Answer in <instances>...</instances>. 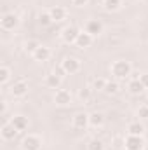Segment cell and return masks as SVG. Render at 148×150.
<instances>
[{
	"label": "cell",
	"mask_w": 148,
	"mask_h": 150,
	"mask_svg": "<svg viewBox=\"0 0 148 150\" xmlns=\"http://www.w3.org/2000/svg\"><path fill=\"white\" fill-rule=\"evenodd\" d=\"M131 72H132V67L125 59H117L111 65V74H113V77H117V79H125V77L131 75Z\"/></svg>",
	"instance_id": "obj_1"
},
{
	"label": "cell",
	"mask_w": 148,
	"mask_h": 150,
	"mask_svg": "<svg viewBox=\"0 0 148 150\" xmlns=\"http://www.w3.org/2000/svg\"><path fill=\"white\" fill-rule=\"evenodd\" d=\"M124 147H125V150H143V149H145L143 136L127 134V138L124 140Z\"/></svg>",
	"instance_id": "obj_2"
},
{
	"label": "cell",
	"mask_w": 148,
	"mask_h": 150,
	"mask_svg": "<svg viewBox=\"0 0 148 150\" xmlns=\"http://www.w3.org/2000/svg\"><path fill=\"white\" fill-rule=\"evenodd\" d=\"M0 25H2V28L7 30V32H9V30H14V28L19 25V18H18V14H14V12H7V14L2 16Z\"/></svg>",
	"instance_id": "obj_3"
},
{
	"label": "cell",
	"mask_w": 148,
	"mask_h": 150,
	"mask_svg": "<svg viewBox=\"0 0 148 150\" xmlns=\"http://www.w3.org/2000/svg\"><path fill=\"white\" fill-rule=\"evenodd\" d=\"M61 67L65 68V72L68 75H73L80 70V59H77L73 56H68V58H65L61 61Z\"/></svg>",
	"instance_id": "obj_4"
},
{
	"label": "cell",
	"mask_w": 148,
	"mask_h": 150,
	"mask_svg": "<svg viewBox=\"0 0 148 150\" xmlns=\"http://www.w3.org/2000/svg\"><path fill=\"white\" fill-rule=\"evenodd\" d=\"M42 147V138L37 134H28L23 140V149L25 150H40Z\"/></svg>",
	"instance_id": "obj_5"
},
{
	"label": "cell",
	"mask_w": 148,
	"mask_h": 150,
	"mask_svg": "<svg viewBox=\"0 0 148 150\" xmlns=\"http://www.w3.org/2000/svg\"><path fill=\"white\" fill-rule=\"evenodd\" d=\"M85 32L92 37H98V35L103 33V23L99 19H89L85 23Z\"/></svg>",
	"instance_id": "obj_6"
},
{
	"label": "cell",
	"mask_w": 148,
	"mask_h": 150,
	"mask_svg": "<svg viewBox=\"0 0 148 150\" xmlns=\"http://www.w3.org/2000/svg\"><path fill=\"white\" fill-rule=\"evenodd\" d=\"M26 93H28V82L23 80V79L18 80V82H14L12 87H11V94H12L14 98H23Z\"/></svg>",
	"instance_id": "obj_7"
},
{
	"label": "cell",
	"mask_w": 148,
	"mask_h": 150,
	"mask_svg": "<svg viewBox=\"0 0 148 150\" xmlns=\"http://www.w3.org/2000/svg\"><path fill=\"white\" fill-rule=\"evenodd\" d=\"M78 33H80V32H78L75 26H66V28L63 30V33H61V38H63L65 44H75Z\"/></svg>",
	"instance_id": "obj_8"
},
{
	"label": "cell",
	"mask_w": 148,
	"mask_h": 150,
	"mask_svg": "<svg viewBox=\"0 0 148 150\" xmlns=\"http://www.w3.org/2000/svg\"><path fill=\"white\" fill-rule=\"evenodd\" d=\"M0 133H2V138L9 142V140H14V138H16V134H18L19 131H18V129H16V127H14L11 122H5V124L2 126Z\"/></svg>",
	"instance_id": "obj_9"
},
{
	"label": "cell",
	"mask_w": 148,
	"mask_h": 150,
	"mask_svg": "<svg viewBox=\"0 0 148 150\" xmlns=\"http://www.w3.org/2000/svg\"><path fill=\"white\" fill-rule=\"evenodd\" d=\"M89 126V115L85 112H78L73 117V127L75 129H85Z\"/></svg>",
	"instance_id": "obj_10"
},
{
	"label": "cell",
	"mask_w": 148,
	"mask_h": 150,
	"mask_svg": "<svg viewBox=\"0 0 148 150\" xmlns=\"http://www.w3.org/2000/svg\"><path fill=\"white\" fill-rule=\"evenodd\" d=\"M54 101H56L58 105H68V103L72 101L70 91H66V89H58L56 94H54Z\"/></svg>",
	"instance_id": "obj_11"
},
{
	"label": "cell",
	"mask_w": 148,
	"mask_h": 150,
	"mask_svg": "<svg viewBox=\"0 0 148 150\" xmlns=\"http://www.w3.org/2000/svg\"><path fill=\"white\" fill-rule=\"evenodd\" d=\"M49 14H51L52 21L59 23V21H63V19L66 18V9H65V7H61V5H56V7L49 9Z\"/></svg>",
	"instance_id": "obj_12"
},
{
	"label": "cell",
	"mask_w": 148,
	"mask_h": 150,
	"mask_svg": "<svg viewBox=\"0 0 148 150\" xmlns=\"http://www.w3.org/2000/svg\"><path fill=\"white\" fill-rule=\"evenodd\" d=\"M11 124L21 133V131H25V129L28 127V119H26L25 115H14V117L11 119Z\"/></svg>",
	"instance_id": "obj_13"
},
{
	"label": "cell",
	"mask_w": 148,
	"mask_h": 150,
	"mask_svg": "<svg viewBox=\"0 0 148 150\" xmlns=\"http://www.w3.org/2000/svg\"><path fill=\"white\" fill-rule=\"evenodd\" d=\"M32 56H33V59H35V61H47V59L51 58V49H49V47H45V45H40V47H38Z\"/></svg>",
	"instance_id": "obj_14"
},
{
	"label": "cell",
	"mask_w": 148,
	"mask_h": 150,
	"mask_svg": "<svg viewBox=\"0 0 148 150\" xmlns=\"http://www.w3.org/2000/svg\"><path fill=\"white\" fill-rule=\"evenodd\" d=\"M92 35H89L87 32H82V33H78V37H77V47H80V49H84V47H89L91 44H92Z\"/></svg>",
	"instance_id": "obj_15"
},
{
	"label": "cell",
	"mask_w": 148,
	"mask_h": 150,
	"mask_svg": "<svg viewBox=\"0 0 148 150\" xmlns=\"http://www.w3.org/2000/svg\"><path fill=\"white\" fill-rule=\"evenodd\" d=\"M89 124H91L92 127H101V126L105 124V115L101 112H92L89 115Z\"/></svg>",
	"instance_id": "obj_16"
},
{
	"label": "cell",
	"mask_w": 148,
	"mask_h": 150,
	"mask_svg": "<svg viewBox=\"0 0 148 150\" xmlns=\"http://www.w3.org/2000/svg\"><path fill=\"white\" fill-rule=\"evenodd\" d=\"M61 77L59 75H56V74H49L47 77H45V86L47 87H51V89H58L59 86H61Z\"/></svg>",
	"instance_id": "obj_17"
},
{
	"label": "cell",
	"mask_w": 148,
	"mask_h": 150,
	"mask_svg": "<svg viewBox=\"0 0 148 150\" xmlns=\"http://www.w3.org/2000/svg\"><path fill=\"white\" fill-rule=\"evenodd\" d=\"M127 133H129V134H134V136H143L145 126H143L141 122H131V124L127 126Z\"/></svg>",
	"instance_id": "obj_18"
},
{
	"label": "cell",
	"mask_w": 148,
	"mask_h": 150,
	"mask_svg": "<svg viewBox=\"0 0 148 150\" xmlns=\"http://www.w3.org/2000/svg\"><path fill=\"white\" fill-rule=\"evenodd\" d=\"M127 89L131 91V94H140V93H143V89H145V86H143V82H141L140 79H132V80L129 82V86H127Z\"/></svg>",
	"instance_id": "obj_19"
},
{
	"label": "cell",
	"mask_w": 148,
	"mask_h": 150,
	"mask_svg": "<svg viewBox=\"0 0 148 150\" xmlns=\"http://www.w3.org/2000/svg\"><path fill=\"white\" fill-rule=\"evenodd\" d=\"M105 9L108 12H113V11H118L122 7V0H105Z\"/></svg>",
	"instance_id": "obj_20"
},
{
	"label": "cell",
	"mask_w": 148,
	"mask_h": 150,
	"mask_svg": "<svg viewBox=\"0 0 148 150\" xmlns=\"http://www.w3.org/2000/svg\"><path fill=\"white\" fill-rule=\"evenodd\" d=\"M9 79H11V68L5 67V65H2V67H0V84H2V86L7 84Z\"/></svg>",
	"instance_id": "obj_21"
},
{
	"label": "cell",
	"mask_w": 148,
	"mask_h": 150,
	"mask_svg": "<svg viewBox=\"0 0 148 150\" xmlns=\"http://www.w3.org/2000/svg\"><path fill=\"white\" fill-rule=\"evenodd\" d=\"M118 89H120V86H118V82H111V80H108L106 82V86H105V91L103 93H106V94H115V93H118Z\"/></svg>",
	"instance_id": "obj_22"
},
{
	"label": "cell",
	"mask_w": 148,
	"mask_h": 150,
	"mask_svg": "<svg viewBox=\"0 0 148 150\" xmlns=\"http://www.w3.org/2000/svg\"><path fill=\"white\" fill-rule=\"evenodd\" d=\"M87 150H105V143L98 138H92L89 143H87Z\"/></svg>",
	"instance_id": "obj_23"
},
{
	"label": "cell",
	"mask_w": 148,
	"mask_h": 150,
	"mask_svg": "<svg viewBox=\"0 0 148 150\" xmlns=\"http://www.w3.org/2000/svg\"><path fill=\"white\" fill-rule=\"evenodd\" d=\"M42 44L38 42V40H28L26 44H25V49H26V52H30V54H33L35 51H37L38 47H40Z\"/></svg>",
	"instance_id": "obj_24"
},
{
	"label": "cell",
	"mask_w": 148,
	"mask_h": 150,
	"mask_svg": "<svg viewBox=\"0 0 148 150\" xmlns=\"http://www.w3.org/2000/svg\"><path fill=\"white\" fill-rule=\"evenodd\" d=\"M38 23L42 25V26H49L51 23H54L52 21V18H51V14L49 12H42L40 16H38Z\"/></svg>",
	"instance_id": "obj_25"
},
{
	"label": "cell",
	"mask_w": 148,
	"mask_h": 150,
	"mask_svg": "<svg viewBox=\"0 0 148 150\" xmlns=\"http://www.w3.org/2000/svg\"><path fill=\"white\" fill-rule=\"evenodd\" d=\"M106 82H108V80H105V79L98 77V79H94V82H92V87H94V89H98V91H105V86H106Z\"/></svg>",
	"instance_id": "obj_26"
},
{
	"label": "cell",
	"mask_w": 148,
	"mask_h": 150,
	"mask_svg": "<svg viewBox=\"0 0 148 150\" xmlns=\"http://www.w3.org/2000/svg\"><path fill=\"white\" fill-rule=\"evenodd\" d=\"M78 98H80L82 101L91 100V87H82V89L78 91Z\"/></svg>",
	"instance_id": "obj_27"
},
{
	"label": "cell",
	"mask_w": 148,
	"mask_h": 150,
	"mask_svg": "<svg viewBox=\"0 0 148 150\" xmlns=\"http://www.w3.org/2000/svg\"><path fill=\"white\" fill-rule=\"evenodd\" d=\"M138 117L140 119H148V105H143L138 108Z\"/></svg>",
	"instance_id": "obj_28"
},
{
	"label": "cell",
	"mask_w": 148,
	"mask_h": 150,
	"mask_svg": "<svg viewBox=\"0 0 148 150\" xmlns=\"http://www.w3.org/2000/svg\"><path fill=\"white\" fill-rule=\"evenodd\" d=\"M54 74H56V75H59L61 79H63L65 75H68V74H66V72H65V68H63L61 65H59V67H56V70H54Z\"/></svg>",
	"instance_id": "obj_29"
},
{
	"label": "cell",
	"mask_w": 148,
	"mask_h": 150,
	"mask_svg": "<svg viewBox=\"0 0 148 150\" xmlns=\"http://www.w3.org/2000/svg\"><path fill=\"white\" fill-rule=\"evenodd\" d=\"M87 2H89V0H72V4H73V5H77V7H84Z\"/></svg>",
	"instance_id": "obj_30"
},
{
	"label": "cell",
	"mask_w": 148,
	"mask_h": 150,
	"mask_svg": "<svg viewBox=\"0 0 148 150\" xmlns=\"http://www.w3.org/2000/svg\"><path fill=\"white\" fill-rule=\"evenodd\" d=\"M140 80L143 82V86H145V89L148 87V74H143L141 77H140Z\"/></svg>",
	"instance_id": "obj_31"
},
{
	"label": "cell",
	"mask_w": 148,
	"mask_h": 150,
	"mask_svg": "<svg viewBox=\"0 0 148 150\" xmlns=\"http://www.w3.org/2000/svg\"><path fill=\"white\" fill-rule=\"evenodd\" d=\"M143 150H148V145H147V147H145V149H143Z\"/></svg>",
	"instance_id": "obj_32"
}]
</instances>
